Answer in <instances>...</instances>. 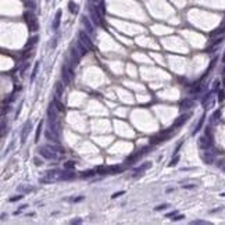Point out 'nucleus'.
<instances>
[{
	"label": "nucleus",
	"mask_w": 225,
	"mask_h": 225,
	"mask_svg": "<svg viewBox=\"0 0 225 225\" xmlns=\"http://www.w3.org/2000/svg\"><path fill=\"white\" fill-rule=\"evenodd\" d=\"M88 11H89V17L90 20L93 21L94 25H101L103 24V14H101V11L99 10L97 6L94 3H92V1H89V0H88Z\"/></svg>",
	"instance_id": "nucleus-1"
},
{
	"label": "nucleus",
	"mask_w": 225,
	"mask_h": 225,
	"mask_svg": "<svg viewBox=\"0 0 225 225\" xmlns=\"http://www.w3.org/2000/svg\"><path fill=\"white\" fill-rule=\"evenodd\" d=\"M175 131L172 126H170L168 129H164V131L158 132V133H156L154 136H152V139H150V145H158V143H161V142H165L168 141L170 138H171V135H172V132Z\"/></svg>",
	"instance_id": "nucleus-2"
},
{
	"label": "nucleus",
	"mask_w": 225,
	"mask_h": 225,
	"mask_svg": "<svg viewBox=\"0 0 225 225\" xmlns=\"http://www.w3.org/2000/svg\"><path fill=\"white\" fill-rule=\"evenodd\" d=\"M24 20H25L26 25H28L29 32H36L38 29H39V22H38L36 16L33 14V10L25 11V13H24Z\"/></svg>",
	"instance_id": "nucleus-3"
},
{
	"label": "nucleus",
	"mask_w": 225,
	"mask_h": 225,
	"mask_svg": "<svg viewBox=\"0 0 225 225\" xmlns=\"http://www.w3.org/2000/svg\"><path fill=\"white\" fill-rule=\"evenodd\" d=\"M38 152H39V154H40L43 158H46V160H53V161L60 160L58 153L54 152L50 146H40L39 149H38Z\"/></svg>",
	"instance_id": "nucleus-4"
},
{
	"label": "nucleus",
	"mask_w": 225,
	"mask_h": 225,
	"mask_svg": "<svg viewBox=\"0 0 225 225\" xmlns=\"http://www.w3.org/2000/svg\"><path fill=\"white\" fill-rule=\"evenodd\" d=\"M78 40L84 46H86L89 50H93V43H92V40H90V38H89V33L88 32H85V31H79V33H78Z\"/></svg>",
	"instance_id": "nucleus-5"
},
{
	"label": "nucleus",
	"mask_w": 225,
	"mask_h": 225,
	"mask_svg": "<svg viewBox=\"0 0 225 225\" xmlns=\"http://www.w3.org/2000/svg\"><path fill=\"white\" fill-rule=\"evenodd\" d=\"M197 145H199V149L200 150H210L213 149V141L207 138V136H200L199 141H197Z\"/></svg>",
	"instance_id": "nucleus-6"
},
{
	"label": "nucleus",
	"mask_w": 225,
	"mask_h": 225,
	"mask_svg": "<svg viewBox=\"0 0 225 225\" xmlns=\"http://www.w3.org/2000/svg\"><path fill=\"white\" fill-rule=\"evenodd\" d=\"M61 79H63V82L65 86L70 85L71 81H72V77H71V72H70L68 64H63V67H61Z\"/></svg>",
	"instance_id": "nucleus-7"
},
{
	"label": "nucleus",
	"mask_w": 225,
	"mask_h": 225,
	"mask_svg": "<svg viewBox=\"0 0 225 225\" xmlns=\"http://www.w3.org/2000/svg\"><path fill=\"white\" fill-rule=\"evenodd\" d=\"M31 129H32V122H31V121H26L25 124L22 125L21 133H20V139H21V143H25L26 138H28V133L31 132Z\"/></svg>",
	"instance_id": "nucleus-8"
},
{
	"label": "nucleus",
	"mask_w": 225,
	"mask_h": 225,
	"mask_svg": "<svg viewBox=\"0 0 225 225\" xmlns=\"http://www.w3.org/2000/svg\"><path fill=\"white\" fill-rule=\"evenodd\" d=\"M202 160H203L204 164H213L215 160V153L210 150H203L202 152Z\"/></svg>",
	"instance_id": "nucleus-9"
},
{
	"label": "nucleus",
	"mask_w": 225,
	"mask_h": 225,
	"mask_svg": "<svg viewBox=\"0 0 225 225\" xmlns=\"http://www.w3.org/2000/svg\"><path fill=\"white\" fill-rule=\"evenodd\" d=\"M202 104H203V107L206 110H209V109H211V107L214 106V96H213V92H209V93L204 96L203 100H202Z\"/></svg>",
	"instance_id": "nucleus-10"
},
{
	"label": "nucleus",
	"mask_w": 225,
	"mask_h": 225,
	"mask_svg": "<svg viewBox=\"0 0 225 225\" xmlns=\"http://www.w3.org/2000/svg\"><path fill=\"white\" fill-rule=\"evenodd\" d=\"M81 52H79V49L77 47V45H72L71 46V58H72V64L74 67H77L79 63V60H81Z\"/></svg>",
	"instance_id": "nucleus-11"
},
{
	"label": "nucleus",
	"mask_w": 225,
	"mask_h": 225,
	"mask_svg": "<svg viewBox=\"0 0 225 225\" xmlns=\"http://www.w3.org/2000/svg\"><path fill=\"white\" fill-rule=\"evenodd\" d=\"M82 24H84V26H85V31L88 32L89 35H93L94 28H93V21L90 20V17H86V16L82 17Z\"/></svg>",
	"instance_id": "nucleus-12"
},
{
	"label": "nucleus",
	"mask_w": 225,
	"mask_h": 225,
	"mask_svg": "<svg viewBox=\"0 0 225 225\" xmlns=\"http://www.w3.org/2000/svg\"><path fill=\"white\" fill-rule=\"evenodd\" d=\"M152 167V163L150 161H146L145 164H142L141 167H138L133 171V174H132V178H138V177H142L143 175V172L146 171V170H149V168Z\"/></svg>",
	"instance_id": "nucleus-13"
},
{
	"label": "nucleus",
	"mask_w": 225,
	"mask_h": 225,
	"mask_svg": "<svg viewBox=\"0 0 225 225\" xmlns=\"http://www.w3.org/2000/svg\"><path fill=\"white\" fill-rule=\"evenodd\" d=\"M189 117H190V113H186V114L179 115V117L177 118V120H175V122H174L171 126H172L174 129H178V128H181V126H182L183 124H185V122L189 120Z\"/></svg>",
	"instance_id": "nucleus-14"
},
{
	"label": "nucleus",
	"mask_w": 225,
	"mask_h": 225,
	"mask_svg": "<svg viewBox=\"0 0 225 225\" xmlns=\"http://www.w3.org/2000/svg\"><path fill=\"white\" fill-rule=\"evenodd\" d=\"M45 136H46L47 141H50L52 143H58L60 145V135H57L56 132H53L50 128H47L45 131Z\"/></svg>",
	"instance_id": "nucleus-15"
},
{
	"label": "nucleus",
	"mask_w": 225,
	"mask_h": 225,
	"mask_svg": "<svg viewBox=\"0 0 225 225\" xmlns=\"http://www.w3.org/2000/svg\"><path fill=\"white\" fill-rule=\"evenodd\" d=\"M77 178V174L71 171V170H63V171H60V181H70V179H74Z\"/></svg>",
	"instance_id": "nucleus-16"
},
{
	"label": "nucleus",
	"mask_w": 225,
	"mask_h": 225,
	"mask_svg": "<svg viewBox=\"0 0 225 225\" xmlns=\"http://www.w3.org/2000/svg\"><path fill=\"white\" fill-rule=\"evenodd\" d=\"M57 107L54 106V103L49 106V110H47V115H49V121H58V117H57Z\"/></svg>",
	"instance_id": "nucleus-17"
},
{
	"label": "nucleus",
	"mask_w": 225,
	"mask_h": 225,
	"mask_svg": "<svg viewBox=\"0 0 225 225\" xmlns=\"http://www.w3.org/2000/svg\"><path fill=\"white\" fill-rule=\"evenodd\" d=\"M64 82H56V85H54V96L56 97H58V99H61V96H63L64 93V86L65 85H63Z\"/></svg>",
	"instance_id": "nucleus-18"
},
{
	"label": "nucleus",
	"mask_w": 225,
	"mask_h": 225,
	"mask_svg": "<svg viewBox=\"0 0 225 225\" xmlns=\"http://www.w3.org/2000/svg\"><path fill=\"white\" fill-rule=\"evenodd\" d=\"M61 14H63V11L57 10L56 16H54V20H53V24H52V29H53V31H57V29H58L60 22H61Z\"/></svg>",
	"instance_id": "nucleus-19"
},
{
	"label": "nucleus",
	"mask_w": 225,
	"mask_h": 225,
	"mask_svg": "<svg viewBox=\"0 0 225 225\" xmlns=\"http://www.w3.org/2000/svg\"><path fill=\"white\" fill-rule=\"evenodd\" d=\"M194 101L192 99H183L182 101H181V106H179V109L182 111H186V110H190L192 107H193Z\"/></svg>",
	"instance_id": "nucleus-20"
},
{
	"label": "nucleus",
	"mask_w": 225,
	"mask_h": 225,
	"mask_svg": "<svg viewBox=\"0 0 225 225\" xmlns=\"http://www.w3.org/2000/svg\"><path fill=\"white\" fill-rule=\"evenodd\" d=\"M142 156H141V152H136V153H133L132 156H129V157L125 160V164L126 165H132V164H135L139 158H141Z\"/></svg>",
	"instance_id": "nucleus-21"
},
{
	"label": "nucleus",
	"mask_w": 225,
	"mask_h": 225,
	"mask_svg": "<svg viewBox=\"0 0 225 225\" xmlns=\"http://www.w3.org/2000/svg\"><path fill=\"white\" fill-rule=\"evenodd\" d=\"M204 120H206V114H203L202 117H200V120H199V122L196 124V126H194V129H193V132H192V135H196L197 132L202 129V126H203V124H204Z\"/></svg>",
	"instance_id": "nucleus-22"
},
{
	"label": "nucleus",
	"mask_w": 225,
	"mask_h": 225,
	"mask_svg": "<svg viewBox=\"0 0 225 225\" xmlns=\"http://www.w3.org/2000/svg\"><path fill=\"white\" fill-rule=\"evenodd\" d=\"M202 85H200V82H197V84H193L192 86H190V89H189V93L190 94H197L202 92Z\"/></svg>",
	"instance_id": "nucleus-23"
},
{
	"label": "nucleus",
	"mask_w": 225,
	"mask_h": 225,
	"mask_svg": "<svg viewBox=\"0 0 225 225\" xmlns=\"http://www.w3.org/2000/svg\"><path fill=\"white\" fill-rule=\"evenodd\" d=\"M96 172L100 174V175H106V174H111V170H110V167L99 165V167H96Z\"/></svg>",
	"instance_id": "nucleus-24"
},
{
	"label": "nucleus",
	"mask_w": 225,
	"mask_h": 225,
	"mask_svg": "<svg viewBox=\"0 0 225 225\" xmlns=\"http://www.w3.org/2000/svg\"><path fill=\"white\" fill-rule=\"evenodd\" d=\"M68 10H70V13L71 14H78V11H79V6L77 4V3H74L72 0L68 3Z\"/></svg>",
	"instance_id": "nucleus-25"
},
{
	"label": "nucleus",
	"mask_w": 225,
	"mask_h": 225,
	"mask_svg": "<svg viewBox=\"0 0 225 225\" xmlns=\"http://www.w3.org/2000/svg\"><path fill=\"white\" fill-rule=\"evenodd\" d=\"M53 103H54V106L57 107V110H58V111H61V113H63V111L65 110L64 104L61 103V101H60V99H58V97H56V96H54V99H53Z\"/></svg>",
	"instance_id": "nucleus-26"
},
{
	"label": "nucleus",
	"mask_w": 225,
	"mask_h": 225,
	"mask_svg": "<svg viewBox=\"0 0 225 225\" xmlns=\"http://www.w3.org/2000/svg\"><path fill=\"white\" fill-rule=\"evenodd\" d=\"M222 33H225V22L218 28V29H215V31L211 32L210 36H217V35H222Z\"/></svg>",
	"instance_id": "nucleus-27"
},
{
	"label": "nucleus",
	"mask_w": 225,
	"mask_h": 225,
	"mask_svg": "<svg viewBox=\"0 0 225 225\" xmlns=\"http://www.w3.org/2000/svg\"><path fill=\"white\" fill-rule=\"evenodd\" d=\"M17 190H18L20 193H29V192H32V188L28 186V185H20V186L17 188Z\"/></svg>",
	"instance_id": "nucleus-28"
},
{
	"label": "nucleus",
	"mask_w": 225,
	"mask_h": 225,
	"mask_svg": "<svg viewBox=\"0 0 225 225\" xmlns=\"http://www.w3.org/2000/svg\"><path fill=\"white\" fill-rule=\"evenodd\" d=\"M42 126H43V121H40L39 124H38V128H36V133H35V142H39L40 139V132H42Z\"/></svg>",
	"instance_id": "nucleus-29"
},
{
	"label": "nucleus",
	"mask_w": 225,
	"mask_h": 225,
	"mask_svg": "<svg viewBox=\"0 0 225 225\" xmlns=\"http://www.w3.org/2000/svg\"><path fill=\"white\" fill-rule=\"evenodd\" d=\"M222 40H224V36H220L218 39H215V40H213V42L210 43V47L207 49V52H209V50H213V49H214L215 46H218V45H220V43L222 42Z\"/></svg>",
	"instance_id": "nucleus-30"
},
{
	"label": "nucleus",
	"mask_w": 225,
	"mask_h": 225,
	"mask_svg": "<svg viewBox=\"0 0 225 225\" xmlns=\"http://www.w3.org/2000/svg\"><path fill=\"white\" fill-rule=\"evenodd\" d=\"M39 65H40V61H36V63H35V67H33V70H32L31 81H35V78H36V74H38V70H39Z\"/></svg>",
	"instance_id": "nucleus-31"
},
{
	"label": "nucleus",
	"mask_w": 225,
	"mask_h": 225,
	"mask_svg": "<svg viewBox=\"0 0 225 225\" xmlns=\"http://www.w3.org/2000/svg\"><path fill=\"white\" fill-rule=\"evenodd\" d=\"M94 174H97L96 172V170H93V171H84V172H81V178H90V177H93Z\"/></svg>",
	"instance_id": "nucleus-32"
},
{
	"label": "nucleus",
	"mask_w": 225,
	"mask_h": 225,
	"mask_svg": "<svg viewBox=\"0 0 225 225\" xmlns=\"http://www.w3.org/2000/svg\"><path fill=\"white\" fill-rule=\"evenodd\" d=\"M38 39H39L38 36H32L31 39L28 40V43H26V46H25V47H32V46H35V45H36V42H38Z\"/></svg>",
	"instance_id": "nucleus-33"
},
{
	"label": "nucleus",
	"mask_w": 225,
	"mask_h": 225,
	"mask_svg": "<svg viewBox=\"0 0 225 225\" xmlns=\"http://www.w3.org/2000/svg\"><path fill=\"white\" fill-rule=\"evenodd\" d=\"M220 117H221V110L214 111V114L211 115V122H217V121L220 120Z\"/></svg>",
	"instance_id": "nucleus-34"
},
{
	"label": "nucleus",
	"mask_w": 225,
	"mask_h": 225,
	"mask_svg": "<svg viewBox=\"0 0 225 225\" xmlns=\"http://www.w3.org/2000/svg\"><path fill=\"white\" fill-rule=\"evenodd\" d=\"M110 170H111V174H118V172H121L124 168L121 167V165H111Z\"/></svg>",
	"instance_id": "nucleus-35"
},
{
	"label": "nucleus",
	"mask_w": 225,
	"mask_h": 225,
	"mask_svg": "<svg viewBox=\"0 0 225 225\" xmlns=\"http://www.w3.org/2000/svg\"><path fill=\"white\" fill-rule=\"evenodd\" d=\"M204 135L207 136V138H210L211 141H214V136H213V129H211V126H207V128H206V132H204Z\"/></svg>",
	"instance_id": "nucleus-36"
},
{
	"label": "nucleus",
	"mask_w": 225,
	"mask_h": 225,
	"mask_svg": "<svg viewBox=\"0 0 225 225\" xmlns=\"http://www.w3.org/2000/svg\"><path fill=\"white\" fill-rule=\"evenodd\" d=\"M179 154H175V156H174L172 157V160H171V161H170V164H168V165H170V167H174V165H177V164H178V161H179Z\"/></svg>",
	"instance_id": "nucleus-37"
},
{
	"label": "nucleus",
	"mask_w": 225,
	"mask_h": 225,
	"mask_svg": "<svg viewBox=\"0 0 225 225\" xmlns=\"http://www.w3.org/2000/svg\"><path fill=\"white\" fill-rule=\"evenodd\" d=\"M192 225H210L211 222H209V221H203V220H194L190 222Z\"/></svg>",
	"instance_id": "nucleus-38"
},
{
	"label": "nucleus",
	"mask_w": 225,
	"mask_h": 225,
	"mask_svg": "<svg viewBox=\"0 0 225 225\" xmlns=\"http://www.w3.org/2000/svg\"><path fill=\"white\" fill-rule=\"evenodd\" d=\"M64 168H68V170H74L75 168V161H67V163H64Z\"/></svg>",
	"instance_id": "nucleus-39"
},
{
	"label": "nucleus",
	"mask_w": 225,
	"mask_h": 225,
	"mask_svg": "<svg viewBox=\"0 0 225 225\" xmlns=\"http://www.w3.org/2000/svg\"><path fill=\"white\" fill-rule=\"evenodd\" d=\"M25 7L26 9H29V10H33V9H35V1H33V0L25 1Z\"/></svg>",
	"instance_id": "nucleus-40"
},
{
	"label": "nucleus",
	"mask_w": 225,
	"mask_h": 225,
	"mask_svg": "<svg viewBox=\"0 0 225 225\" xmlns=\"http://www.w3.org/2000/svg\"><path fill=\"white\" fill-rule=\"evenodd\" d=\"M220 81H218V79H215L214 81V88H213V90H214V92H217V90H220Z\"/></svg>",
	"instance_id": "nucleus-41"
},
{
	"label": "nucleus",
	"mask_w": 225,
	"mask_h": 225,
	"mask_svg": "<svg viewBox=\"0 0 225 225\" xmlns=\"http://www.w3.org/2000/svg\"><path fill=\"white\" fill-rule=\"evenodd\" d=\"M33 163H35V165H36V167H40V165L43 164V161H42V160H40L39 157H35V158H33Z\"/></svg>",
	"instance_id": "nucleus-42"
},
{
	"label": "nucleus",
	"mask_w": 225,
	"mask_h": 225,
	"mask_svg": "<svg viewBox=\"0 0 225 225\" xmlns=\"http://www.w3.org/2000/svg\"><path fill=\"white\" fill-rule=\"evenodd\" d=\"M224 99H225L224 90H220V93H218V101H224Z\"/></svg>",
	"instance_id": "nucleus-43"
},
{
	"label": "nucleus",
	"mask_w": 225,
	"mask_h": 225,
	"mask_svg": "<svg viewBox=\"0 0 225 225\" xmlns=\"http://www.w3.org/2000/svg\"><path fill=\"white\" fill-rule=\"evenodd\" d=\"M24 196H22V193L21 194H18V196H14V197H11L10 199V202H18V200H21Z\"/></svg>",
	"instance_id": "nucleus-44"
},
{
	"label": "nucleus",
	"mask_w": 225,
	"mask_h": 225,
	"mask_svg": "<svg viewBox=\"0 0 225 225\" xmlns=\"http://www.w3.org/2000/svg\"><path fill=\"white\" fill-rule=\"evenodd\" d=\"M168 207V204H161V206H157L156 207V211H161V210H165Z\"/></svg>",
	"instance_id": "nucleus-45"
},
{
	"label": "nucleus",
	"mask_w": 225,
	"mask_h": 225,
	"mask_svg": "<svg viewBox=\"0 0 225 225\" xmlns=\"http://www.w3.org/2000/svg\"><path fill=\"white\" fill-rule=\"evenodd\" d=\"M182 218H185L182 214H177V215H174V218H171L172 221H179V220H182Z\"/></svg>",
	"instance_id": "nucleus-46"
},
{
	"label": "nucleus",
	"mask_w": 225,
	"mask_h": 225,
	"mask_svg": "<svg viewBox=\"0 0 225 225\" xmlns=\"http://www.w3.org/2000/svg\"><path fill=\"white\" fill-rule=\"evenodd\" d=\"M124 193H125V190H121V192H117V193H114L113 196H111V197H113V199H117L118 196H122Z\"/></svg>",
	"instance_id": "nucleus-47"
},
{
	"label": "nucleus",
	"mask_w": 225,
	"mask_h": 225,
	"mask_svg": "<svg viewBox=\"0 0 225 225\" xmlns=\"http://www.w3.org/2000/svg\"><path fill=\"white\" fill-rule=\"evenodd\" d=\"M217 167H218V168H221L222 171H225V161H220V163H217Z\"/></svg>",
	"instance_id": "nucleus-48"
},
{
	"label": "nucleus",
	"mask_w": 225,
	"mask_h": 225,
	"mask_svg": "<svg viewBox=\"0 0 225 225\" xmlns=\"http://www.w3.org/2000/svg\"><path fill=\"white\" fill-rule=\"evenodd\" d=\"M183 145V142H179L178 145H177V149H175V152H174V154H178V152H179V149H181V146Z\"/></svg>",
	"instance_id": "nucleus-49"
},
{
	"label": "nucleus",
	"mask_w": 225,
	"mask_h": 225,
	"mask_svg": "<svg viewBox=\"0 0 225 225\" xmlns=\"http://www.w3.org/2000/svg\"><path fill=\"white\" fill-rule=\"evenodd\" d=\"M25 207H26V206H21V207H20L18 210H16V211H14V214H16V215H18V214H20V213L22 211V210L25 209Z\"/></svg>",
	"instance_id": "nucleus-50"
},
{
	"label": "nucleus",
	"mask_w": 225,
	"mask_h": 225,
	"mask_svg": "<svg viewBox=\"0 0 225 225\" xmlns=\"http://www.w3.org/2000/svg\"><path fill=\"white\" fill-rule=\"evenodd\" d=\"M3 114H6V111H7V113H9V111H10V106H3Z\"/></svg>",
	"instance_id": "nucleus-51"
},
{
	"label": "nucleus",
	"mask_w": 225,
	"mask_h": 225,
	"mask_svg": "<svg viewBox=\"0 0 225 225\" xmlns=\"http://www.w3.org/2000/svg\"><path fill=\"white\" fill-rule=\"evenodd\" d=\"M177 214H178V211H172V213H168L165 217H167V218H170V217H174V215H177Z\"/></svg>",
	"instance_id": "nucleus-52"
},
{
	"label": "nucleus",
	"mask_w": 225,
	"mask_h": 225,
	"mask_svg": "<svg viewBox=\"0 0 225 225\" xmlns=\"http://www.w3.org/2000/svg\"><path fill=\"white\" fill-rule=\"evenodd\" d=\"M82 222V220L81 218H77V220H71V224H81Z\"/></svg>",
	"instance_id": "nucleus-53"
},
{
	"label": "nucleus",
	"mask_w": 225,
	"mask_h": 225,
	"mask_svg": "<svg viewBox=\"0 0 225 225\" xmlns=\"http://www.w3.org/2000/svg\"><path fill=\"white\" fill-rule=\"evenodd\" d=\"M182 188H185V189H193L194 185H182Z\"/></svg>",
	"instance_id": "nucleus-54"
},
{
	"label": "nucleus",
	"mask_w": 225,
	"mask_h": 225,
	"mask_svg": "<svg viewBox=\"0 0 225 225\" xmlns=\"http://www.w3.org/2000/svg\"><path fill=\"white\" fill-rule=\"evenodd\" d=\"M222 63H225V53H224V57H222Z\"/></svg>",
	"instance_id": "nucleus-55"
}]
</instances>
